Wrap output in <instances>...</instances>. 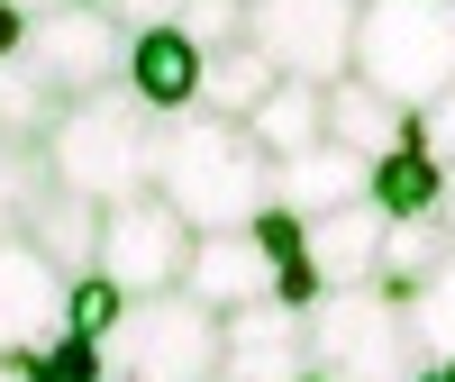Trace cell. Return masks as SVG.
<instances>
[{"instance_id": "6da1fadb", "label": "cell", "mask_w": 455, "mask_h": 382, "mask_svg": "<svg viewBox=\"0 0 455 382\" xmlns=\"http://www.w3.org/2000/svg\"><path fill=\"white\" fill-rule=\"evenodd\" d=\"M164 210L192 227V237H228V227H255L274 210V155L237 128V119H210V109H182L164 119Z\"/></svg>"}, {"instance_id": "7a4b0ae2", "label": "cell", "mask_w": 455, "mask_h": 382, "mask_svg": "<svg viewBox=\"0 0 455 382\" xmlns=\"http://www.w3.org/2000/svg\"><path fill=\"white\" fill-rule=\"evenodd\" d=\"M46 164H55L64 191H83L92 210H119V201H137V191H156V173H164V119L128 83H109V92L73 100L55 119Z\"/></svg>"}, {"instance_id": "3957f363", "label": "cell", "mask_w": 455, "mask_h": 382, "mask_svg": "<svg viewBox=\"0 0 455 382\" xmlns=\"http://www.w3.org/2000/svg\"><path fill=\"white\" fill-rule=\"evenodd\" d=\"M355 83L383 92L401 119H428L455 92V0H364Z\"/></svg>"}, {"instance_id": "277c9868", "label": "cell", "mask_w": 455, "mask_h": 382, "mask_svg": "<svg viewBox=\"0 0 455 382\" xmlns=\"http://www.w3.org/2000/svg\"><path fill=\"white\" fill-rule=\"evenodd\" d=\"M100 364L128 373V382H219L228 319L201 310L192 291H146V300H128V319L100 337Z\"/></svg>"}, {"instance_id": "5b68a950", "label": "cell", "mask_w": 455, "mask_h": 382, "mask_svg": "<svg viewBox=\"0 0 455 382\" xmlns=\"http://www.w3.org/2000/svg\"><path fill=\"white\" fill-rule=\"evenodd\" d=\"M310 373L328 382H419V346H410V310L373 283H347L310 310Z\"/></svg>"}, {"instance_id": "8992f818", "label": "cell", "mask_w": 455, "mask_h": 382, "mask_svg": "<svg viewBox=\"0 0 455 382\" xmlns=\"http://www.w3.org/2000/svg\"><path fill=\"white\" fill-rule=\"evenodd\" d=\"M355 19L364 0H246V46L291 83L337 92L355 73Z\"/></svg>"}, {"instance_id": "52a82bcc", "label": "cell", "mask_w": 455, "mask_h": 382, "mask_svg": "<svg viewBox=\"0 0 455 382\" xmlns=\"http://www.w3.org/2000/svg\"><path fill=\"white\" fill-rule=\"evenodd\" d=\"M19 64L73 109V100H92V92H109V83H128V28L100 19L92 0H73V10H55V19L28 28V55H19Z\"/></svg>"}, {"instance_id": "ba28073f", "label": "cell", "mask_w": 455, "mask_h": 382, "mask_svg": "<svg viewBox=\"0 0 455 382\" xmlns=\"http://www.w3.org/2000/svg\"><path fill=\"white\" fill-rule=\"evenodd\" d=\"M182 264H192V227L164 210V191H137V201L100 210V274L128 300L146 291H182Z\"/></svg>"}, {"instance_id": "9c48e42d", "label": "cell", "mask_w": 455, "mask_h": 382, "mask_svg": "<svg viewBox=\"0 0 455 382\" xmlns=\"http://www.w3.org/2000/svg\"><path fill=\"white\" fill-rule=\"evenodd\" d=\"M64 291L73 283L28 237H0V355H10V364H28L36 346L64 337Z\"/></svg>"}, {"instance_id": "30bf717a", "label": "cell", "mask_w": 455, "mask_h": 382, "mask_svg": "<svg viewBox=\"0 0 455 382\" xmlns=\"http://www.w3.org/2000/svg\"><path fill=\"white\" fill-rule=\"evenodd\" d=\"M300 373H310V310H283V300L228 310V364H219V382H300Z\"/></svg>"}, {"instance_id": "8fae6325", "label": "cell", "mask_w": 455, "mask_h": 382, "mask_svg": "<svg viewBox=\"0 0 455 382\" xmlns=\"http://www.w3.org/2000/svg\"><path fill=\"white\" fill-rule=\"evenodd\" d=\"M182 291L201 300V310H255V300H274V255H264L246 227H228V237H192V264H182Z\"/></svg>"}, {"instance_id": "7c38bea8", "label": "cell", "mask_w": 455, "mask_h": 382, "mask_svg": "<svg viewBox=\"0 0 455 382\" xmlns=\"http://www.w3.org/2000/svg\"><path fill=\"white\" fill-rule=\"evenodd\" d=\"M446 173H455V164L419 137V119H410V137L392 146V155L364 164V201L383 210V219H437V210H446Z\"/></svg>"}, {"instance_id": "4fadbf2b", "label": "cell", "mask_w": 455, "mask_h": 382, "mask_svg": "<svg viewBox=\"0 0 455 382\" xmlns=\"http://www.w3.org/2000/svg\"><path fill=\"white\" fill-rule=\"evenodd\" d=\"M128 92L156 109V119L201 109V46H192L182 28H146V36H128Z\"/></svg>"}, {"instance_id": "5bb4252c", "label": "cell", "mask_w": 455, "mask_h": 382, "mask_svg": "<svg viewBox=\"0 0 455 382\" xmlns=\"http://www.w3.org/2000/svg\"><path fill=\"white\" fill-rule=\"evenodd\" d=\"M383 237H392V219L373 210V201H347V210L310 219V264L328 274V291L373 283V264H383Z\"/></svg>"}, {"instance_id": "9a60e30c", "label": "cell", "mask_w": 455, "mask_h": 382, "mask_svg": "<svg viewBox=\"0 0 455 382\" xmlns=\"http://www.w3.org/2000/svg\"><path fill=\"white\" fill-rule=\"evenodd\" d=\"M246 137H255L274 164H291V155H310V146H328V92H319V83H291V73H283V83L246 109Z\"/></svg>"}, {"instance_id": "2e32d148", "label": "cell", "mask_w": 455, "mask_h": 382, "mask_svg": "<svg viewBox=\"0 0 455 382\" xmlns=\"http://www.w3.org/2000/svg\"><path fill=\"white\" fill-rule=\"evenodd\" d=\"M364 201V155H347V146H310V155L274 164V210H300V219H328Z\"/></svg>"}, {"instance_id": "e0dca14e", "label": "cell", "mask_w": 455, "mask_h": 382, "mask_svg": "<svg viewBox=\"0 0 455 382\" xmlns=\"http://www.w3.org/2000/svg\"><path fill=\"white\" fill-rule=\"evenodd\" d=\"M446 264H455V227H446V219H392L383 264H373V291H392L401 310H410V300H419Z\"/></svg>"}, {"instance_id": "ac0fdd59", "label": "cell", "mask_w": 455, "mask_h": 382, "mask_svg": "<svg viewBox=\"0 0 455 382\" xmlns=\"http://www.w3.org/2000/svg\"><path fill=\"white\" fill-rule=\"evenodd\" d=\"M28 246L55 264L64 283H83V274H100V210L83 201V191H46V210H36V227H28Z\"/></svg>"}, {"instance_id": "d6986e66", "label": "cell", "mask_w": 455, "mask_h": 382, "mask_svg": "<svg viewBox=\"0 0 455 382\" xmlns=\"http://www.w3.org/2000/svg\"><path fill=\"white\" fill-rule=\"evenodd\" d=\"M401 137H410V119H401L383 92H364L355 73L328 92V146H347V155H364V164H373V155H392Z\"/></svg>"}, {"instance_id": "ffe728a7", "label": "cell", "mask_w": 455, "mask_h": 382, "mask_svg": "<svg viewBox=\"0 0 455 382\" xmlns=\"http://www.w3.org/2000/svg\"><path fill=\"white\" fill-rule=\"evenodd\" d=\"M274 83H283V73L264 64L246 36H237V46H219V55H201V109H210V119H237V128H246V109L274 92Z\"/></svg>"}, {"instance_id": "44dd1931", "label": "cell", "mask_w": 455, "mask_h": 382, "mask_svg": "<svg viewBox=\"0 0 455 382\" xmlns=\"http://www.w3.org/2000/svg\"><path fill=\"white\" fill-rule=\"evenodd\" d=\"M46 191H55L46 146L0 137V237H28V227H36V210H46Z\"/></svg>"}, {"instance_id": "7402d4cb", "label": "cell", "mask_w": 455, "mask_h": 382, "mask_svg": "<svg viewBox=\"0 0 455 382\" xmlns=\"http://www.w3.org/2000/svg\"><path fill=\"white\" fill-rule=\"evenodd\" d=\"M55 119H64V100L36 83L28 64H0V137H19V146H46L55 137Z\"/></svg>"}, {"instance_id": "603a6c76", "label": "cell", "mask_w": 455, "mask_h": 382, "mask_svg": "<svg viewBox=\"0 0 455 382\" xmlns=\"http://www.w3.org/2000/svg\"><path fill=\"white\" fill-rule=\"evenodd\" d=\"M119 319H128V291L109 283V274H83V283L64 291V337H92V346H100Z\"/></svg>"}, {"instance_id": "cb8c5ba5", "label": "cell", "mask_w": 455, "mask_h": 382, "mask_svg": "<svg viewBox=\"0 0 455 382\" xmlns=\"http://www.w3.org/2000/svg\"><path fill=\"white\" fill-rule=\"evenodd\" d=\"M19 382H109V364H100L92 337H55V346H36L19 364Z\"/></svg>"}, {"instance_id": "d4e9b609", "label": "cell", "mask_w": 455, "mask_h": 382, "mask_svg": "<svg viewBox=\"0 0 455 382\" xmlns=\"http://www.w3.org/2000/svg\"><path fill=\"white\" fill-rule=\"evenodd\" d=\"M173 28L192 36L201 55H219V46H237V36H246V0H182Z\"/></svg>"}, {"instance_id": "484cf974", "label": "cell", "mask_w": 455, "mask_h": 382, "mask_svg": "<svg viewBox=\"0 0 455 382\" xmlns=\"http://www.w3.org/2000/svg\"><path fill=\"white\" fill-rule=\"evenodd\" d=\"M246 237H255L264 255H274V274H283V264H300V255H310V219H300V210H264V219L246 227Z\"/></svg>"}, {"instance_id": "4316f807", "label": "cell", "mask_w": 455, "mask_h": 382, "mask_svg": "<svg viewBox=\"0 0 455 382\" xmlns=\"http://www.w3.org/2000/svg\"><path fill=\"white\" fill-rule=\"evenodd\" d=\"M92 10H100V19H119L128 36H146V28H173V19H182V0H92Z\"/></svg>"}, {"instance_id": "83f0119b", "label": "cell", "mask_w": 455, "mask_h": 382, "mask_svg": "<svg viewBox=\"0 0 455 382\" xmlns=\"http://www.w3.org/2000/svg\"><path fill=\"white\" fill-rule=\"evenodd\" d=\"M419 137H428V146H437V155L455 164V92H446V100L428 109V119H419Z\"/></svg>"}, {"instance_id": "f1b7e54d", "label": "cell", "mask_w": 455, "mask_h": 382, "mask_svg": "<svg viewBox=\"0 0 455 382\" xmlns=\"http://www.w3.org/2000/svg\"><path fill=\"white\" fill-rule=\"evenodd\" d=\"M19 55H28V10L0 0V64H19Z\"/></svg>"}, {"instance_id": "f546056e", "label": "cell", "mask_w": 455, "mask_h": 382, "mask_svg": "<svg viewBox=\"0 0 455 382\" xmlns=\"http://www.w3.org/2000/svg\"><path fill=\"white\" fill-rule=\"evenodd\" d=\"M19 10H28V28H36V19H55V10H73V0H19Z\"/></svg>"}, {"instance_id": "4dcf8cb0", "label": "cell", "mask_w": 455, "mask_h": 382, "mask_svg": "<svg viewBox=\"0 0 455 382\" xmlns=\"http://www.w3.org/2000/svg\"><path fill=\"white\" fill-rule=\"evenodd\" d=\"M437 219H446V227H455V173H446V210H437Z\"/></svg>"}, {"instance_id": "1f68e13d", "label": "cell", "mask_w": 455, "mask_h": 382, "mask_svg": "<svg viewBox=\"0 0 455 382\" xmlns=\"http://www.w3.org/2000/svg\"><path fill=\"white\" fill-rule=\"evenodd\" d=\"M0 382H19V364H10V355H0Z\"/></svg>"}]
</instances>
